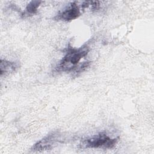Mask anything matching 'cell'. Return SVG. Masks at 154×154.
<instances>
[{
    "instance_id": "cell-1",
    "label": "cell",
    "mask_w": 154,
    "mask_h": 154,
    "mask_svg": "<svg viewBox=\"0 0 154 154\" xmlns=\"http://www.w3.org/2000/svg\"><path fill=\"white\" fill-rule=\"evenodd\" d=\"M90 48L88 44L85 43L78 48H74L69 43L64 56L59 61L55 68L57 72H72L79 65L81 60L85 57Z\"/></svg>"
},
{
    "instance_id": "cell-2",
    "label": "cell",
    "mask_w": 154,
    "mask_h": 154,
    "mask_svg": "<svg viewBox=\"0 0 154 154\" xmlns=\"http://www.w3.org/2000/svg\"><path fill=\"white\" fill-rule=\"evenodd\" d=\"M118 141L119 138H111L105 131H103L84 139L80 146L85 149H111L116 146Z\"/></svg>"
},
{
    "instance_id": "cell-3",
    "label": "cell",
    "mask_w": 154,
    "mask_h": 154,
    "mask_svg": "<svg viewBox=\"0 0 154 154\" xmlns=\"http://www.w3.org/2000/svg\"><path fill=\"white\" fill-rule=\"evenodd\" d=\"M61 134L57 132H52L36 142L31 148L33 152L49 150L55 147L61 140Z\"/></svg>"
},
{
    "instance_id": "cell-4",
    "label": "cell",
    "mask_w": 154,
    "mask_h": 154,
    "mask_svg": "<svg viewBox=\"0 0 154 154\" xmlns=\"http://www.w3.org/2000/svg\"><path fill=\"white\" fill-rule=\"evenodd\" d=\"M81 14V8L76 1L69 3L53 19L57 21L70 22L79 17Z\"/></svg>"
},
{
    "instance_id": "cell-5",
    "label": "cell",
    "mask_w": 154,
    "mask_h": 154,
    "mask_svg": "<svg viewBox=\"0 0 154 154\" xmlns=\"http://www.w3.org/2000/svg\"><path fill=\"white\" fill-rule=\"evenodd\" d=\"M19 67V64L17 62L10 61L4 59H1L0 63V75L7 76L14 72Z\"/></svg>"
},
{
    "instance_id": "cell-6",
    "label": "cell",
    "mask_w": 154,
    "mask_h": 154,
    "mask_svg": "<svg viewBox=\"0 0 154 154\" xmlns=\"http://www.w3.org/2000/svg\"><path fill=\"white\" fill-rule=\"evenodd\" d=\"M42 2L40 1H31L26 5L24 11L22 14L23 17L34 15L38 10V8Z\"/></svg>"
}]
</instances>
